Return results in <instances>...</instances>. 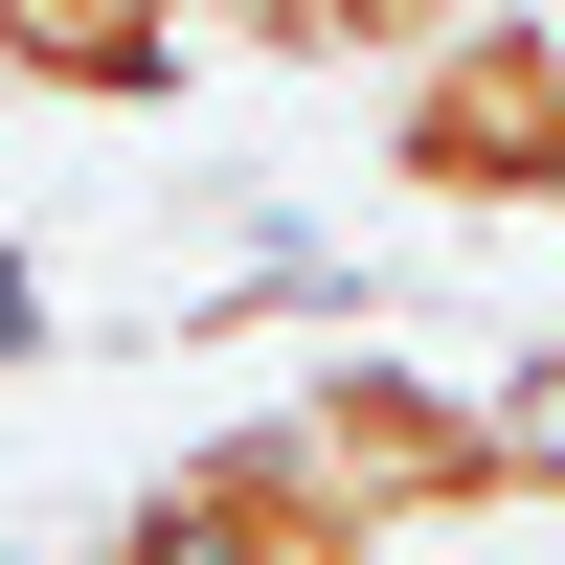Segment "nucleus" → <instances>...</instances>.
<instances>
[{
  "label": "nucleus",
  "mask_w": 565,
  "mask_h": 565,
  "mask_svg": "<svg viewBox=\"0 0 565 565\" xmlns=\"http://www.w3.org/2000/svg\"><path fill=\"white\" fill-rule=\"evenodd\" d=\"M543 23H565V0H543Z\"/></svg>",
  "instance_id": "nucleus-5"
},
{
  "label": "nucleus",
  "mask_w": 565,
  "mask_h": 565,
  "mask_svg": "<svg viewBox=\"0 0 565 565\" xmlns=\"http://www.w3.org/2000/svg\"><path fill=\"white\" fill-rule=\"evenodd\" d=\"M226 476H249L317 565H407V543H452V521H521L498 407L430 385V362H340V385H295L271 430H226Z\"/></svg>",
  "instance_id": "nucleus-1"
},
{
  "label": "nucleus",
  "mask_w": 565,
  "mask_h": 565,
  "mask_svg": "<svg viewBox=\"0 0 565 565\" xmlns=\"http://www.w3.org/2000/svg\"><path fill=\"white\" fill-rule=\"evenodd\" d=\"M226 45H271V68H407L430 23H476V0H204Z\"/></svg>",
  "instance_id": "nucleus-4"
},
{
  "label": "nucleus",
  "mask_w": 565,
  "mask_h": 565,
  "mask_svg": "<svg viewBox=\"0 0 565 565\" xmlns=\"http://www.w3.org/2000/svg\"><path fill=\"white\" fill-rule=\"evenodd\" d=\"M204 0H0V90H68V114H159Z\"/></svg>",
  "instance_id": "nucleus-3"
},
{
  "label": "nucleus",
  "mask_w": 565,
  "mask_h": 565,
  "mask_svg": "<svg viewBox=\"0 0 565 565\" xmlns=\"http://www.w3.org/2000/svg\"><path fill=\"white\" fill-rule=\"evenodd\" d=\"M385 181L407 204H565V23L476 0L385 68Z\"/></svg>",
  "instance_id": "nucleus-2"
}]
</instances>
